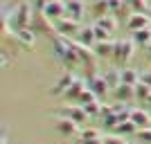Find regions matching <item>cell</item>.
Listing matches in <instances>:
<instances>
[{
  "label": "cell",
  "mask_w": 151,
  "mask_h": 144,
  "mask_svg": "<svg viewBox=\"0 0 151 144\" xmlns=\"http://www.w3.org/2000/svg\"><path fill=\"white\" fill-rule=\"evenodd\" d=\"M140 81L151 86V70H142V72H140Z\"/></svg>",
  "instance_id": "cell-33"
},
{
  "label": "cell",
  "mask_w": 151,
  "mask_h": 144,
  "mask_svg": "<svg viewBox=\"0 0 151 144\" xmlns=\"http://www.w3.org/2000/svg\"><path fill=\"white\" fill-rule=\"evenodd\" d=\"M97 99H99V97H97V95H95L93 90H90V88H86V90L81 92V97H79V106H86V104H93V101H97Z\"/></svg>",
  "instance_id": "cell-27"
},
{
  "label": "cell",
  "mask_w": 151,
  "mask_h": 144,
  "mask_svg": "<svg viewBox=\"0 0 151 144\" xmlns=\"http://www.w3.org/2000/svg\"><path fill=\"white\" fill-rule=\"evenodd\" d=\"M57 32L61 34V36L77 38V34L81 32V25H79V20H72V18H61V20H57Z\"/></svg>",
  "instance_id": "cell-5"
},
{
  "label": "cell",
  "mask_w": 151,
  "mask_h": 144,
  "mask_svg": "<svg viewBox=\"0 0 151 144\" xmlns=\"http://www.w3.org/2000/svg\"><path fill=\"white\" fill-rule=\"evenodd\" d=\"M75 41H79L81 45H88V47H95V43H97V36H95V29L93 27H81V32L77 34Z\"/></svg>",
  "instance_id": "cell-15"
},
{
  "label": "cell",
  "mask_w": 151,
  "mask_h": 144,
  "mask_svg": "<svg viewBox=\"0 0 151 144\" xmlns=\"http://www.w3.org/2000/svg\"><path fill=\"white\" fill-rule=\"evenodd\" d=\"M88 88L97 95V97H104V95L111 90V88H108V83H106V79H104V75H101V77H99V75L88 77Z\"/></svg>",
  "instance_id": "cell-9"
},
{
  "label": "cell",
  "mask_w": 151,
  "mask_h": 144,
  "mask_svg": "<svg viewBox=\"0 0 151 144\" xmlns=\"http://www.w3.org/2000/svg\"><path fill=\"white\" fill-rule=\"evenodd\" d=\"M38 14H41V11H38ZM29 27L36 32V34H38V32H45V34H50L52 38H57V36H59L57 27L50 23V18H47L45 14H41V16H34V20H32V25H29Z\"/></svg>",
  "instance_id": "cell-4"
},
{
  "label": "cell",
  "mask_w": 151,
  "mask_h": 144,
  "mask_svg": "<svg viewBox=\"0 0 151 144\" xmlns=\"http://www.w3.org/2000/svg\"><path fill=\"white\" fill-rule=\"evenodd\" d=\"M149 95H151V86H147V83H142V81L135 86V99L147 101V99H149Z\"/></svg>",
  "instance_id": "cell-26"
},
{
  "label": "cell",
  "mask_w": 151,
  "mask_h": 144,
  "mask_svg": "<svg viewBox=\"0 0 151 144\" xmlns=\"http://www.w3.org/2000/svg\"><path fill=\"white\" fill-rule=\"evenodd\" d=\"M135 135H138V140H142V142H151V126L149 128H140Z\"/></svg>",
  "instance_id": "cell-31"
},
{
  "label": "cell",
  "mask_w": 151,
  "mask_h": 144,
  "mask_svg": "<svg viewBox=\"0 0 151 144\" xmlns=\"http://www.w3.org/2000/svg\"><path fill=\"white\" fill-rule=\"evenodd\" d=\"M147 52H149V57H151V43H149V45H147Z\"/></svg>",
  "instance_id": "cell-35"
},
{
  "label": "cell",
  "mask_w": 151,
  "mask_h": 144,
  "mask_svg": "<svg viewBox=\"0 0 151 144\" xmlns=\"http://www.w3.org/2000/svg\"><path fill=\"white\" fill-rule=\"evenodd\" d=\"M93 50H95L97 57H111L113 50H115V41H111V38H108V41H97Z\"/></svg>",
  "instance_id": "cell-17"
},
{
  "label": "cell",
  "mask_w": 151,
  "mask_h": 144,
  "mask_svg": "<svg viewBox=\"0 0 151 144\" xmlns=\"http://www.w3.org/2000/svg\"><path fill=\"white\" fill-rule=\"evenodd\" d=\"M81 16H83V2L81 0H68L65 2V18L81 20Z\"/></svg>",
  "instance_id": "cell-12"
},
{
  "label": "cell",
  "mask_w": 151,
  "mask_h": 144,
  "mask_svg": "<svg viewBox=\"0 0 151 144\" xmlns=\"http://www.w3.org/2000/svg\"><path fill=\"white\" fill-rule=\"evenodd\" d=\"M93 11L97 18H101V16H108V11H111V5H108V0H97V2H93Z\"/></svg>",
  "instance_id": "cell-24"
},
{
  "label": "cell",
  "mask_w": 151,
  "mask_h": 144,
  "mask_svg": "<svg viewBox=\"0 0 151 144\" xmlns=\"http://www.w3.org/2000/svg\"><path fill=\"white\" fill-rule=\"evenodd\" d=\"M131 122L138 126V128H149L151 126V113H147L142 108H133L131 110Z\"/></svg>",
  "instance_id": "cell-11"
},
{
  "label": "cell",
  "mask_w": 151,
  "mask_h": 144,
  "mask_svg": "<svg viewBox=\"0 0 151 144\" xmlns=\"http://www.w3.org/2000/svg\"><path fill=\"white\" fill-rule=\"evenodd\" d=\"M52 43H54V52H57V59L63 63V65H68V68H75L79 65V54H77L75 45H72V38L70 36H61L59 34L57 38H52Z\"/></svg>",
  "instance_id": "cell-1"
},
{
  "label": "cell",
  "mask_w": 151,
  "mask_h": 144,
  "mask_svg": "<svg viewBox=\"0 0 151 144\" xmlns=\"http://www.w3.org/2000/svg\"><path fill=\"white\" fill-rule=\"evenodd\" d=\"M104 144H126V142L122 140V135H106V138H104Z\"/></svg>",
  "instance_id": "cell-32"
},
{
  "label": "cell",
  "mask_w": 151,
  "mask_h": 144,
  "mask_svg": "<svg viewBox=\"0 0 151 144\" xmlns=\"http://www.w3.org/2000/svg\"><path fill=\"white\" fill-rule=\"evenodd\" d=\"M16 38H18L25 47H34V43H36V32L32 29V27H25V29L16 32Z\"/></svg>",
  "instance_id": "cell-16"
},
{
  "label": "cell",
  "mask_w": 151,
  "mask_h": 144,
  "mask_svg": "<svg viewBox=\"0 0 151 144\" xmlns=\"http://www.w3.org/2000/svg\"><path fill=\"white\" fill-rule=\"evenodd\" d=\"M104 79H106L108 88L115 90V88L122 83V70H108V72H104Z\"/></svg>",
  "instance_id": "cell-19"
},
{
  "label": "cell",
  "mask_w": 151,
  "mask_h": 144,
  "mask_svg": "<svg viewBox=\"0 0 151 144\" xmlns=\"http://www.w3.org/2000/svg\"><path fill=\"white\" fill-rule=\"evenodd\" d=\"M135 41L133 38H120V41H115V50H113V57L117 59V63H126L129 59L133 57V52H135Z\"/></svg>",
  "instance_id": "cell-3"
},
{
  "label": "cell",
  "mask_w": 151,
  "mask_h": 144,
  "mask_svg": "<svg viewBox=\"0 0 151 144\" xmlns=\"http://www.w3.org/2000/svg\"><path fill=\"white\" fill-rule=\"evenodd\" d=\"M57 131L61 135H77L79 133V124L72 122L70 117H59L57 119Z\"/></svg>",
  "instance_id": "cell-10"
},
{
  "label": "cell",
  "mask_w": 151,
  "mask_h": 144,
  "mask_svg": "<svg viewBox=\"0 0 151 144\" xmlns=\"http://www.w3.org/2000/svg\"><path fill=\"white\" fill-rule=\"evenodd\" d=\"M90 2H97V0H90Z\"/></svg>",
  "instance_id": "cell-38"
},
{
  "label": "cell",
  "mask_w": 151,
  "mask_h": 144,
  "mask_svg": "<svg viewBox=\"0 0 151 144\" xmlns=\"http://www.w3.org/2000/svg\"><path fill=\"white\" fill-rule=\"evenodd\" d=\"M138 131H140V128L129 119V122H122V124L117 126V133H115V135H135Z\"/></svg>",
  "instance_id": "cell-25"
},
{
  "label": "cell",
  "mask_w": 151,
  "mask_h": 144,
  "mask_svg": "<svg viewBox=\"0 0 151 144\" xmlns=\"http://www.w3.org/2000/svg\"><path fill=\"white\" fill-rule=\"evenodd\" d=\"M45 2H54V0H45Z\"/></svg>",
  "instance_id": "cell-37"
},
{
  "label": "cell",
  "mask_w": 151,
  "mask_h": 144,
  "mask_svg": "<svg viewBox=\"0 0 151 144\" xmlns=\"http://www.w3.org/2000/svg\"><path fill=\"white\" fill-rule=\"evenodd\" d=\"M79 135H81V140H95V138H101L97 128H81V131H79Z\"/></svg>",
  "instance_id": "cell-29"
},
{
  "label": "cell",
  "mask_w": 151,
  "mask_h": 144,
  "mask_svg": "<svg viewBox=\"0 0 151 144\" xmlns=\"http://www.w3.org/2000/svg\"><path fill=\"white\" fill-rule=\"evenodd\" d=\"M126 27L133 32H138V29H145V27H151V18L147 16V14H131L129 16V20H126Z\"/></svg>",
  "instance_id": "cell-8"
},
{
  "label": "cell",
  "mask_w": 151,
  "mask_h": 144,
  "mask_svg": "<svg viewBox=\"0 0 151 144\" xmlns=\"http://www.w3.org/2000/svg\"><path fill=\"white\" fill-rule=\"evenodd\" d=\"M83 110L88 113V117H99V110H101L99 99H97V101H93V104H86V106H83Z\"/></svg>",
  "instance_id": "cell-28"
},
{
  "label": "cell",
  "mask_w": 151,
  "mask_h": 144,
  "mask_svg": "<svg viewBox=\"0 0 151 144\" xmlns=\"http://www.w3.org/2000/svg\"><path fill=\"white\" fill-rule=\"evenodd\" d=\"M41 14H45L50 20H61V18H65V2H63V0L47 2V5L43 7V11H41Z\"/></svg>",
  "instance_id": "cell-7"
},
{
  "label": "cell",
  "mask_w": 151,
  "mask_h": 144,
  "mask_svg": "<svg viewBox=\"0 0 151 144\" xmlns=\"http://www.w3.org/2000/svg\"><path fill=\"white\" fill-rule=\"evenodd\" d=\"M65 117H70L72 122H77V124H83V122L88 119V113L83 110V106H70L68 110H65Z\"/></svg>",
  "instance_id": "cell-18"
},
{
  "label": "cell",
  "mask_w": 151,
  "mask_h": 144,
  "mask_svg": "<svg viewBox=\"0 0 151 144\" xmlns=\"http://www.w3.org/2000/svg\"><path fill=\"white\" fill-rule=\"evenodd\" d=\"M32 2H27V0H20L18 5L14 7L12 11H9V25H12V29H14V34L18 29H25V27H29L32 25V20H34V11H32Z\"/></svg>",
  "instance_id": "cell-2"
},
{
  "label": "cell",
  "mask_w": 151,
  "mask_h": 144,
  "mask_svg": "<svg viewBox=\"0 0 151 144\" xmlns=\"http://www.w3.org/2000/svg\"><path fill=\"white\" fill-rule=\"evenodd\" d=\"M133 41L138 45H149L151 43V27H145V29H138V32H133Z\"/></svg>",
  "instance_id": "cell-21"
},
{
  "label": "cell",
  "mask_w": 151,
  "mask_h": 144,
  "mask_svg": "<svg viewBox=\"0 0 151 144\" xmlns=\"http://www.w3.org/2000/svg\"><path fill=\"white\" fill-rule=\"evenodd\" d=\"M115 97H117V101H131L133 97H135V86H129V83H120V86L115 88Z\"/></svg>",
  "instance_id": "cell-14"
},
{
  "label": "cell",
  "mask_w": 151,
  "mask_h": 144,
  "mask_svg": "<svg viewBox=\"0 0 151 144\" xmlns=\"http://www.w3.org/2000/svg\"><path fill=\"white\" fill-rule=\"evenodd\" d=\"M122 83L138 86V83H140V72H138V70H131V68H124V70H122Z\"/></svg>",
  "instance_id": "cell-20"
},
{
  "label": "cell",
  "mask_w": 151,
  "mask_h": 144,
  "mask_svg": "<svg viewBox=\"0 0 151 144\" xmlns=\"http://www.w3.org/2000/svg\"><path fill=\"white\" fill-rule=\"evenodd\" d=\"M75 81H77L75 72H72V70H68V72H63V75H61V79L54 83V88H52L50 92L54 95V97H59V95H65V92L70 90V86H72Z\"/></svg>",
  "instance_id": "cell-6"
},
{
  "label": "cell",
  "mask_w": 151,
  "mask_h": 144,
  "mask_svg": "<svg viewBox=\"0 0 151 144\" xmlns=\"http://www.w3.org/2000/svg\"><path fill=\"white\" fill-rule=\"evenodd\" d=\"M93 29H95V36H97V41H108V36H111V32H106L104 27H99L97 23L93 25Z\"/></svg>",
  "instance_id": "cell-30"
},
{
  "label": "cell",
  "mask_w": 151,
  "mask_h": 144,
  "mask_svg": "<svg viewBox=\"0 0 151 144\" xmlns=\"http://www.w3.org/2000/svg\"><path fill=\"white\" fill-rule=\"evenodd\" d=\"M126 5L133 14H147L149 11V2L147 0H126Z\"/></svg>",
  "instance_id": "cell-22"
},
{
  "label": "cell",
  "mask_w": 151,
  "mask_h": 144,
  "mask_svg": "<svg viewBox=\"0 0 151 144\" xmlns=\"http://www.w3.org/2000/svg\"><path fill=\"white\" fill-rule=\"evenodd\" d=\"M147 104H151V95H149V99H147Z\"/></svg>",
  "instance_id": "cell-36"
},
{
  "label": "cell",
  "mask_w": 151,
  "mask_h": 144,
  "mask_svg": "<svg viewBox=\"0 0 151 144\" xmlns=\"http://www.w3.org/2000/svg\"><path fill=\"white\" fill-rule=\"evenodd\" d=\"M97 25L113 34V32L117 29V18H113V16H101V18H97Z\"/></svg>",
  "instance_id": "cell-23"
},
{
  "label": "cell",
  "mask_w": 151,
  "mask_h": 144,
  "mask_svg": "<svg viewBox=\"0 0 151 144\" xmlns=\"http://www.w3.org/2000/svg\"><path fill=\"white\" fill-rule=\"evenodd\" d=\"M81 144H104V138H95V140H81Z\"/></svg>",
  "instance_id": "cell-34"
},
{
  "label": "cell",
  "mask_w": 151,
  "mask_h": 144,
  "mask_svg": "<svg viewBox=\"0 0 151 144\" xmlns=\"http://www.w3.org/2000/svg\"><path fill=\"white\" fill-rule=\"evenodd\" d=\"M86 88H88V81H83V79H77V81L70 86V90L63 95V97H65L68 101H79V97H81V92L86 90Z\"/></svg>",
  "instance_id": "cell-13"
}]
</instances>
